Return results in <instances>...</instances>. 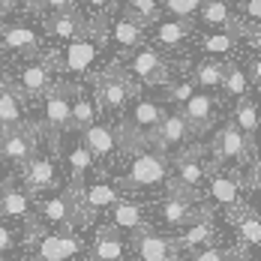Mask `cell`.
Listing matches in <instances>:
<instances>
[{
    "label": "cell",
    "mask_w": 261,
    "mask_h": 261,
    "mask_svg": "<svg viewBox=\"0 0 261 261\" xmlns=\"http://www.w3.org/2000/svg\"><path fill=\"white\" fill-rule=\"evenodd\" d=\"M0 69H3V57H0Z\"/></svg>",
    "instance_id": "45"
},
{
    "label": "cell",
    "mask_w": 261,
    "mask_h": 261,
    "mask_svg": "<svg viewBox=\"0 0 261 261\" xmlns=\"http://www.w3.org/2000/svg\"><path fill=\"white\" fill-rule=\"evenodd\" d=\"M18 3H24V0H0V15H3V12H12Z\"/></svg>",
    "instance_id": "43"
},
{
    "label": "cell",
    "mask_w": 261,
    "mask_h": 261,
    "mask_svg": "<svg viewBox=\"0 0 261 261\" xmlns=\"http://www.w3.org/2000/svg\"><path fill=\"white\" fill-rule=\"evenodd\" d=\"M240 195H243V189H240L237 174H213V177H210L207 198L213 204H219V207H234V204H240Z\"/></svg>",
    "instance_id": "17"
},
{
    "label": "cell",
    "mask_w": 261,
    "mask_h": 261,
    "mask_svg": "<svg viewBox=\"0 0 261 261\" xmlns=\"http://www.w3.org/2000/svg\"><path fill=\"white\" fill-rule=\"evenodd\" d=\"M156 42L162 48H177L186 42V36L192 33V21L189 18H165V21H156Z\"/></svg>",
    "instance_id": "25"
},
{
    "label": "cell",
    "mask_w": 261,
    "mask_h": 261,
    "mask_svg": "<svg viewBox=\"0 0 261 261\" xmlns=\"http://www.w3.org/2000/svg\"><path fill=\"white\" fill-rule=\"evenodd\" d=\"M30 192L18 186H3V201H0V219H24L30 216Z\"/></svg>",
    "instance_id": "24"
},
{
    "label": "cell",
    "mask_w": 261,
    "mask_h": 261,
    "mask_svg": "<svg viewBox=\"0 0 261 261\" xmlns=\"http://www.w3.org/2000/svg\"><path fill=\"white\" fill-rule=\"evenodd\" d=\"M222 69H225V63H219V60H204V63H198V66H195V84H198V87H219Z\"/></svg>",
    "instance_id": "33"
},
{
    "label": "cell",
    "mask_w": 261,
    "mask_h": 261,
    "mask_svg": "<svg viewBox=\"0 0 261 261\" xmlns=\"http://www.w3.org/2000/svg\"><path fill=\"white\" fill-rule=\"evenodd\" d=\"M261 18V0H243V21L258 24Z\"/></svg>",
    "instance_id": "41"
},
{
    "label": "cell",
    "mask_w": 261,
    "mask_h": 261,
    "mask_svg": "<svg viewBox=\"0 0 261 261\" xmlns=\"http://www.w3.org/2000/svg\"><path fill=\"white\" fill-rule=\"evenodd\" d=\"M201 213L195 210L192 198H183V195H174V192H168L156 204V222L168 225V228H183V225H189Z\"/></svg>",
    "instance_id": "8"
},
{
    "label": "cell",
    "mask_w": 261,
    "mask_h": 261,
    "mask_svg": "<svg viewBox=\"0 0 261 261\" xmlns=\"http://www.w3.org/2000/svg\"><path fill=\"white\" fill-rule=\"evenodd\" d=\"M93 60H96V39H87V36L69 39L63 54L51 57V63H57L60 72H84V69H90Z\"/></svg>",
    "instance_id": "6"
},
{
    "label": "cell",
    "mask_w": 261,
    "mask_h": 261,
    "mask_svg": "<svg viewBox=\"0 0 261 261\" xmlns=\"http://www.w3.org/2000/svg\"><path fill=\"white\" fill-rule=\"evenodd\" d=\"M189 138V126H186V120H183L180 111H174V114H165L162 117V123L156 126L153 132V141L159 144V150H168V147H177Z\"/></svg>",
    "instance_id": "19"
},
{
    "label": "cell",
    "mask_w": 261,
    "mask_h": 261,
    "mask_svg": "<svg viewBox=\"0 0 261 261\" xmlns=\"http://www.w3.org/2000/svg\"><path fill=\"white\" fill-rule=\"evenodd\" d=\"M123 249H126V243L114 228L102 231L93 243V261H123Z\"/></svg>",
    "instance_id": "29"
},
{
    "label": "cell",
    "mask_w": 261,
    "mask_h": 261,
    "mask_svg": "<svg viewBox=\"0 0 261 261\" xmlns=\"http://www.w3.org/2000/svg\"><path fill=\"white\" fill-rule=\"evenodd\" d=\"M81 144L93 159H108L117 150V138L108 123H90L87 129H81Z\"/></svg>",
    "instance_id": "13"
},
{
    "label": "cell",
    "mask_w": 261,
    "mask_h": 261,
    "mask_svg": "<svg viewBox=\"0 0 261 261\" xmlns=\"http://www.w3.org/2000/svg\"><path fill=\"white\" fill-rule=\"evenodd\" d=\"M138 81L132 79L129 72L111 66L105 69V75L96 79V108H105V111H123L126 102L132 96H138Z\"/></svg>",
    "instance_id": "1"
},
{
    "label": "cell",
    "mask_w": 261,
    "mask_h": 261,
    "mask_svg": "<svg viewBox=\"0 0 261 261\" xmlns=\"http://www.w3.org/2000/svg\"><path fill=\"white\" fill-rule=\"evenodd\" d=\"M210 237H213V219L207 213H201L198 219L183 225V234L174 240V246H180V249H201L204 243H210Z\"/></svg>",
    "instance_id": "23"
},
{
    "label": "cell",
    "mask_w": 261,
    "mask_h": 261,
    "mask_svg": "<svg viewBox=\"0 0 261 261\" xmlns=\"http://www.w3.org/2000/svg\"><path fill=\"white\" fill-rule=\"evenodd\" d=\"M84 6H87L90 12H105V9L111 6V0H84Z\"/></svg>",
    "instance_id": "42"
},
{
    "label": "cell",
    "mask_w": 261,
    "mask_h": 261,
    "mask_svg": "<svg viewBox=\"0 0 261 261\" xmlns=\"http://www.w3.org/2000/svg\"><path fill=\"white\" fill-rule=\"evenodd\" d=\"M213 147H216V156L219 159H234V162H240V159H246L252 153V144L243 138V132L237 129L234 123H228L225 129L216 135Z\"/></svg>",
    "instance_id": "14"
},
{
    "label": "cell",
    "mask_w": 261,
    "mask_h": 261,
    "mask_svg": "<svg viewBox=\"0 0 261 261\" xmlns=\"http://www.w3.org/2000/svg\"><path fill=\"white\" fill-rule=\"evenodd\" d=\"M198 15L207 27H216V30H225L231 24L234 12H231V0H204L198 6Z\"/></svg>",
    "instance_id": "26"
},
{
    "label": "cell",
    "mask_w": 261,
    "mask_h": 261,
    "mask_svg": "<svg viewBox=\"0 0 261 261\" xmlns=\"http://www.w3.org/2000/svg\"><path fill=\"white\" fill-rule=\"evenodd\" d=\"M192 261H225V249H219V246H204V249H198L195 252V258Z\"/></svg>",
    "instance_id": "40"
},
{
    "label": "cell",
    "mask_w": 261,
    "mask_h": 261,
    "mask_svg": "<svg viewBox=\"0 0 261 261\" xmlns=\"http://www.w3.org/2000/svg\"><path fill=\"white\" fill-rule=\"evenodd\" d=\"M234 123L237 129L243 132V138L249 144H255V132H258V111H255V102L249 96H240V102L234 108Z\"/></svg>",
    "instance_id": "27"
},
{
    "label": "cell",
    "mask_w": 261,
    "mask_h": 261,
    "mask_svg": "<svg viewBox=\"0 0 261 261\" xmlns=\"http://www.w3.org/2000/svg\"><path fill=\"white\" fill-rule=\"evenodd\" d=\"M66 165H69V180H72V186H81L84 177H87V171H90V165H93V156L87 153V147L81 144V138L66 150Z\"/></svg>",
    "instance_id": "30"
},
{
    "label": "cell",
    "mask_w": 261,
    "mask_h": 261,
    "mask_svg": "<svg viewBox=\"0 0 261 261\" xmlns=\"http://www.w3.org/2000/svg\"><path fill=\"white\" fill-rule=\"evenodd\" d=\"M81 252L79 237L69 231H57V234H42L36 240V261H69Z\"/></svg>",
    "instance_id": "9"
},
{
    "label": "cell",
    "mask_w": 261,
    "mask_h": 261,
    "mask_svg": "<svg viewBox=\"0 0 261 261\" xmlns=\"http://www.w3.org/2000/svg\"><path fill=\"white\" fill-rule=\"evenodd\" d=\"M36 150V141L24 126H15V129H3L0 132V156L15 162V165H24L27 159L33 156Z\"/></svg>",
    "instance_id": "10"
},
{
    "label": "cell",
    "mask_w": 261,
    "mask_h": 261,
    "mask_svg": "<svg viewBox=\"0 0 261 261\" xmlns=\"http://www.w3.org/2000/svg\"><path fill=\"white\" fill-rule=\"evenodd\" d=\"M243 72H246V81H249V87H258V84H261V60H258V57H249Z\"/></svg>",
    "instance_id": "39"
},
{
    "label": "cell",
    "mask_w": 261,
    "mask_h": 261,
    "mask_svg": "<svg viewBox=\"0 0 261 261\" xmlns=\"http://www.w3.org/2000/svg\"><path fill=\"white\" fill-rule=\"evenodd\" d=\"M0 18H3V15H0ZM0 27H3V24H0Z\"/></svg>",
    "instance_id": "46"
},
{
    "label": "cell",
    "mask_w": 261,
    "mask_h": 261,
    "mask_svg": "<svg viewBox=\"0 0 261 261\" xmlns=\"http://www.w3.org/2000/svg\"><path fill=\"white\" fill-rule=\"evenodd\" d=\"M195 93V84L192 81H180V84H168V99L171 102H177V105H183L189 96Z\"/></svg>",
    "instance_id": "37"
},
{
    "label": "cell",
    "mask_w": 261,
    "mask_h": 261,
    "mask_svg": "<svg viewBox=\"0 0 261 261\" xmlns=\"http://www.w3.org/2000/svg\"><path fill=\"white\" fill-rule=\"evenodd\" d=\"M81 216V207L72 195V189H60V192H48L45 198H39V219H45L48 225L66 231L75 219Z\"/></svg>",
    "instance_id": "3"
},
{
    "label": "cell",
    "mask_w": 261,
    "mask_h": 261,
    "mask_svg": "<svg viewBox=\"0 0 261 261\" xmlns=\"http://www.w3.org/2000/svg\"><path fill=\"white\" fill-rule=\"evenodd\" d=\"M15 246H18L15 231H12L6 222H0V255H3V252H9V249H15Z\"/></svg>",
    "instance_id": "38"
},
{
    "label": "cell",
    "mask_w": 261,
    "mask_h": 261,
    "mask_svg": "<svg viewBox=\"0 0 261 261\" xmlns=\"http://www.w3.org/2000/svg\"><path fill=\"white\" fill-rule=\"evenodd\" d=\"M72 84H51L45 90V105H42V120L45 129L51 132L54 138L60 132L69 129V99H72Z\"/></svg>",
    "instance_id": "4"
},
{
    "label": "cell",
    "mask_w": 261,
    "mask_h": 261,
    "mask_svg": "<svg viewBox=\"0 0 261 261\" xmlns=\"http://www.w3.org/2000/svg\"><path fill=\"white\" fill-rule=\"evenodd\" d=\"M108 222H111L114 231H138V228H144V207L135 204V201L117 198L108 207Z\"/></svg>",
    "instance_id": "15"
},
{
    "label": "cell",
    "mask_w": 261,
    "mask_h": 261,
    "mask_svg": "<svg viewBox=\"0 0 261 261\" xmlns=\"http://www.w3.org/2000/svg\"><path fill=\"white\" fill-rule=\"evenodd\" d=\"M237 45V39L228 33V30H216V33H207L201 39V48L207 54H228Z\"/></svg>",
    "instance_id": "34"
},
{
    "label": "cell",
    "mask_w": 261,
    "mask_h": 261,
    "mask_svg": "<svg viewBox=\"0 0 261 261\" xmlns=\"http://www.w3.org/2000/svg\"><path fill=\"white\" fill-rule=\"evenodd\" d=\"M111 39L117 42V45H123V48H141V42H144V27L135 24L132 18H114L111 21Z\"/></svg>",
    "instance_id": "28"
},
{
    "label": "cell",
    "mask_w": 261,
    "mask_h": 261,
    "mask_svg": "<svg viewBox=\"0 0 261 261\" xmlns=\"http://www.w3.org/2000/svg\"><path fill=\"white\" fill-rule=\"evenodd\" d=\"M219 87L228 93V96H249V81H246V72H243V66H234V63H225V69H222V81H219Z\"/></svg>",
    "instance_id": "32"
},
{
    "label": "cell",
    "mask_w": 261,
    "mask_h": 261,
    "mask_svg": "<svg viewBox=\"0 0 261 261\" xmlns=\"http://www.w3.org/2000/svg\"><path fill=\"white\" fill-rule=\"evenodd\" d=\"M132 249H135L138 261H174L177 258V246H174L171 237L153 234V231H144V228L135 231Z\"/></svg>",
    "instance_id": "7"
},
{
    "label": "cell",
    "mask_w": 261,
    "mask_h": 261,
    "mask_svg": "<svg viewBox=\"0 0 261 261\" xmlns=\"http://www.w3.org/2000/svg\"><path fill=\"white\" fill-rule=\"evenodd\" d=\"M129 75L144 84H165L168 81V63L156 48H138L129 57Z\"/></svg>",
    "instance_id": "5"
},
{
    "label": "cell",
    "mask_w": 261,
    "mask_h": 261,
    "mask_svg": "<svg viewBox=\"0 0 261 261\" xmlns=\"http://www.w3.org/2000/svg\"><path fill=\"white\" fill-rule=\"evenodd\" d=\"M0 45L6 51H18V54H33L39 48V33L27 24H9L0 27Z\"/></svg>",
    "instance_id": "16"
},
{
    "label": "cell",
    "mask_w": 261,
    "mask_h": 261,
    "mask_svg": "<svg viewBox=\"0 0 261 261\" xmlns=\"http://www.w3.org/2000/svg\"><path fill=\"white\" fill-rule=\"evenodd\" d=\"M33 12H42V15H51V12H66V9H75L79 0H24Z\"/></svg>",
    "instance_id": "36"
},
{
    "label": "cell",
    "mask_w": 261,
    "mask_h": 261,
    "mask_svg": "<svg viewBox=\"0 0 261 261\" xmlns=\"http://www.w3.org/2000/svg\"><path fill=\"white\" fill-rule=\"evenodd\" d=\"M213 99H210L207 93H192L186 102H183L180 108V114H183V120H186V126H189V132H204L213 123Z\"/></svg>",
    "instance_id": "12"
},
{
    "label": "cell",
    "mask_w": 261,
    "mask_h": 261,
    "mask_svg": "<svg viewBox=\"0 0 261 261\" xmlns=\"http://www.w3.org/2000/svg\"><path fill=\"white\" fill-rule=\"evenodd\" d=\"M0 201H3V186H0Z\"/></svg>",
    "instance_id": "44"
},
{
    "label": "cell",
    "mask_w": 261,
    "mask_h": 261,
    "mask_svg": "<svg viewBox=\"0 0 261 261\" xmlns=\"http://www.w3.org/2000/svg\"><path fill=\"white\" fill-rule=\"evenodd\" d=\"M21 93L9 81H0V129L21 126Z\"/></svg>",
    "instance_id": "21"
},
{
    "label": "cell",
    "mask_w": 261,
    "mask_h": 261,
    "mask_svg": "<svg viewBox=\"0 0 261 261\" xmlns=\"http://www.w3.org/2000/svg\"><path fill=\"white\" fill-rule=\"evenodd\" d=\"M201 3H204V0H165V3H159V6H162V12H168L171 18H189V15L198 12Z\"/></svg>",
    "instance_id": "35"
},
{
    "label": "cell",
    "mask_w": 261,
    "mask_h": 261,
    "mask_svg": "<svg viewBox=\"0 0 261 261\" xmlns=\"http://www.w3.org/2000/svg\"><path fill=\"white\" fill-rule=\"evenodd\" d=\"M123 18H132L135 24H156L162 18V6L159 0H129L123 6Z\"/></svg>",
    "instance_id": "31"
},
{
    "label": "cell",
    "mask_w": 261,
    "mask_h": 261,
    "mask_svg": "<svg viewBox=\"0 0 261 261\" xmlns=\"http://www.w3.org/2000/svg\"><path fill=\"white\" fill-rule=\"evenodd\" d=\"M162 117H165V111H162V105H159L156 99H135V102H132L129 123L135 129H141L144 135H150V141H153V132H156V126L162 123Z\"/></svg>",
    "instance_id": "18"
},
{
    "label": "cell",
    "mask_w": 261,
    "mask_h": 261,
    "mask_svg": "<svg viewBox=\"0 0 261 261\" xmlns=\"http://www.w3.org/2000/svg\"><path fill=\"white\" fill-rule=\"evenodd\" d=\"M168 177V159L162 150H141L135 153L129 162V171L123 183L132 189H147V186H156Z\"/></svg>",
    "instance_id": "2"
},
{
    "label": "cell",
    "mask_w": 261,
    "mask_h": 261,
    "mask_svg": "<svg viewBox=\"0 0 261 261\" xmlns=\"http://www.w3.org/2000/svg\"><path fill=\"white\" fill-rule=\"evenodd\" d=\"M54 162L48 156H30L24 162V183L33 192H42V189H51L54 186Z\"/></svg>",
    "instance_id": "20"
},
{
    "label": "cell",
    "mask_w": 261,
    "mask_h": 261,
    "mask_svg": "<svg viewBox=\"0 0 261 261\" xmlns=\"http://www.w3.org/2000/svg\"><path fill=\"white\" fill-rule=\"evenodd\" d=\"M15 90H21L24 96H45V90L51 87V63L39 60V63H27L18 72V79L12 84Z\"/></svg>",
    "instance_id": "11"
},
{
    "label": "cell",
    "mask_w": 261,
    "mask_h": 261,
    "mask_svg": "<svg viewBox=\"0 0 261 261\" xmlns=\"http://www.w3.org/2000/svg\"><path fill=\"white\" fill-rule=\"evenodd\" d=\"M96 102L81 90V87H75L72 90V99H69V129H87L90 123H96Z\"/></svg>",
    "instance_id": "22"
}]
</instances>
